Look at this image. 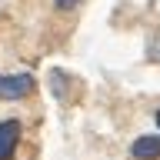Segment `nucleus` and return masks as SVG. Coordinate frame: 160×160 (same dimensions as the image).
<instances>
[{"label":"nucleus","instance_id":"f257e3e1","mask_svg":"<svg viewBox=\"0 0 160 160\" xmlns=\"http://www.w3.org/2000/svg\"><path fill=\"white\" fill-rule=\"evenodd\" d=\"M37 90L30 73H0V100H23Z\"/></svg>","mask_w":160,"mask_h":160},{"label":"nucleus","instance_id":"f03ea898","mask_svg":"<svg viewBox=\"0 0 160 160\" xmlns=\"http://www.w3.org/2000/svg\"><path fill=\"white\" fill-rule=\"evenodd\" d=\"M20 133H23L20 120H0V160H13Z\"/></svg>","mask_w":160,"mask_h":160},{"label":"nucleus","instance_id":"7ed1b4c3","mask_svg":"<svg viewBox=\"0 0 160 160\" xmlns=\"http://www.w3.org/2000/svg\"><path fill=\"white\" fill-rule=\"evenodd\" d=\"M133 160H160V133H143L130 143Z\"/></svg>","mask_w":160,"mask_h":160},{"label":"nucleus","instance_id":"20e7f679","mask_svg":"<svg viewBox=\"0 0 160 160\" xmlns=\"http://www.w3.org/2000/svg\"><path fill=\"white\" fill-rule=\"evenodd\" d=\"M77 3H80V0H53V7H57V10H73Z\"/></svg>","mask_w":160,"mask_h":160},{"label":"nucleus","instance_id":"39448f33","mask_svg":"<svg viewBox=\"0 0 160 160\" xmlns=\"http://www.w3.org/2000/svg\"><path fill=\"white\" fill-rule=\"evenodd\" d=\"M153 57L160 60V37H157V43H153Z\"/></svg>","mask_w":160,"mask_h":160},{"label":"nucleus","instance_id":"423d86ee","mask_svg":"<svg viewBox=\"0 0 160 160\" xmlns=\"http://www.w3.org/2000/svg\"><path fill=\"white\" fill-rule=\"evenodd\" d=\"M153 120H157V127H160V107H157V113H153Z\"/></svg>","mask_w":160,"mask_h":160}]
</instances>
